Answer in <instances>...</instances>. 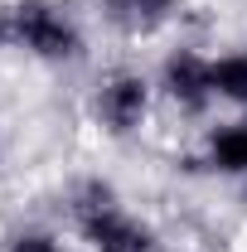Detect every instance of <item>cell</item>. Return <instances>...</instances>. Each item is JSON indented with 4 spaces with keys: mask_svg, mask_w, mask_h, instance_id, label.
I'll return each mask as SVG.
<instances>
[{
    "mask_svg": "<svg viewBox=\"0 0 247 252\" xmlns=\"http://www.w3.org/2000/svg\"><path fill=\"white\" fill-rule=\"evenodd\" d=\"M0 49H20V54L44 59V63H73L83 54V34L54 5L15 0V5L0 10Z\"/></svg>",
    "mask_w": 247,
    "mask_h": 252,
    "instance_id": "obj_1",
    "label": "cell"
},
{
    "mask_svg": "<svg viewBox=\"0 0 247 252\" xmlns=\"http://www.w3.org/2000/svg\"><path fill=\"white\" fill-rule=\"evenodd\" d=\"M73 223L93 252H155V233L117 204L107 185H83L73 199Z\"/></svg>",
    "mask_w": 247,
    "mask_h": 252,
    "instance_id": "obj_2",
    "label": "cell"
},
{
    "mask_svg": "<svg viewBox=\"0 0 247 252\" xmlns=\"http://www.w3.org/2000/svg\"><path fill=\"white\" fill-rule=\"evenodd\" d=\"M93 112L112 136H126V131H136V126L146 122V112H151V83L141 73H126L122 68V73H112V78L97 83Z\"/></svg>",
    "mask_w": 247,
    "mask_h": 252,
    "instance_id": "obj_3",
    "label": "cell"
},
{
    "mask_svg": "<svg viewBox=\"0 0 247 252\" xmlns=\"http://www.w3.org/2000/svg\"><path fill=\"white\" fill-rule=\"evenodd\" d=\"M160 93L180 102L185 112H204L214 102V59H199L194 49H175L160 68Z\"/></svg>",
    "mask_w": 247,
    "mask_h": 252,
    "instance_id": "obj_4",
    "label": "cell"
},
{
    "mask_svg": "<svg viewBox=\"0 0 247 252\" xmlns=\"http://www.w3.org/2000/svg\"><path fill=\"white\" fill-rule=\"evenodd\" d=\"M102 15L126 34H151L155 25H165L170 0H102Z\"/></svg>",
    "mask_w": 247,
    "mask_h": 252,
    "instance_id": "obj_5",
    "label": "cell"
},
{
    "mask_svg": "<svg viewBox=\"0 0 247 252\" xmlns=\"http://www.w3.org/2000/svg\"><path fill=\"white\" fill-rule=\"evenodd\" d=\"M209 165L223 170V175H243L247 180V122H233V126H223V131H214Z\"/></svg>",
    "mask_w": 247,
    "mask_h": 252,
    "instance_id": "obj_6",
    "label": "cell"
},
{
    "mask_svg": "<svg viewBox=\"0 0 247 252\" xmlns=\"http://www.w3.org/2000/svg\"><path fill=\"white\" fill-rule=\"evenodd\" d=\"M214 97L247 107V54H228V59H214Z\"/></svg>",
    "mask_w": 247,
    "mask_h": 252,
    "instance_id": "obj_7",
    "label": "cell"
},
{
    "mask_svg": "<svg viewBox=\"0 0 247 252\" xmlns=\"http://www.w3.org/2000/svg\"><path fill=\"white\" fill-rule=\"evenodd\" d=\"M0 252H68L59 238H49V233H20V238H10Z\"/></svg>",
    "mask_w": 247,
    "mask_h": 252,
    "instance_id": "obj_8",
    "label": "cell"
},
{
    "mask_svg": "<svg viewBox=\"0 0 247 252\" xmlns=\"http://www.w3.org/2000/svg\"><path fill=\"white\" fill-rule=\"evenodd\" d=\"M0 151H5V146H0Z\"/></svg>",
    "mask_w": 247,
    "mask_h": 252,
    "instance_id": "obj_9",
    "label": "cell"
}]
</instances>
